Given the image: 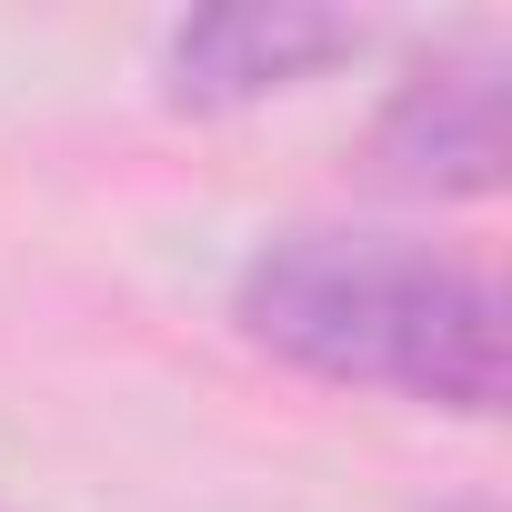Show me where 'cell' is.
I'll list each match as a JSON object with an SVG mask.
<instances>
[{"instance_id":"2","label":"cell","mask_w":512,"mask_h":512,"mask_svg":"<svg viewBox=\"0 0 512 512\" xmlns=\"http://www.w3.org/2000/svg\"><path fill=\"white\" fill-rule=\"evenodd\" d=\"M362 41H372V31H362L352 11L241 0V11H191V21H171L161 51H151V71H161V101H171V111L221 121V111H262V101H282V91H302V81L362 61Z\"/></svg>"},{"instance_id":"1","label":"cell","mask_w":512,"mask_h":512,"mask_svg":"<svg viewBox=\"0 0 512 512\" xmlns=\"http://www.w3.org/2000/svg\"><path fill=\"white\" fill-rule=\"evenodd\" d=\"M231 332L332 392H382L412 412H502V282L412 231L302 221L241 251Z\"/></svg>"},{"instance_id":"4","label":"cell","mask_w":512,"mask_h":512,"mask_svg":"<svg viewBox=\"0 0 512 512\" xmlns=\"http://www.w3.org/2000/svg\"><path fill=\"white\" fill-rule=\"evenodd\" d=\"M432 512H502L492 492H452V502H432Z\"/></svg>"},{"instance_id":"3","label":"cell","mask_w":512,"mask_h":512,"mask_svg":"<svg viewBox=\"0 0 512 512\" xmlns=\"http://www.w3.org/2000/svg\"><path fill=\"white\" fill-rule=\"evenodd\" d=\"M502 51H432L372 111V181L412 201H492L502 191Z\"/></svg>"}]
</instances>
